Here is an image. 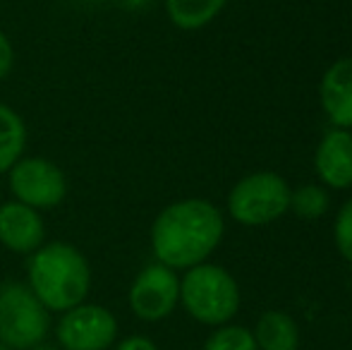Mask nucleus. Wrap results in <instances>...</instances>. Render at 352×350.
Returning <instances> with one entry per match:
<instances>
[{"label":"nucleus","instance_id":"f257e3e1","mask_svg":"<svg viewBox=\"0 0 352 350\" xmlns=\"http://www.w3.org/2000/svg\"><path fill=\"white\" fill-rule=\"evenodd\" d=\"M223 214L206 199H182L166 206L151 226L156 262L170 269H192L206 262L223 238Z\"/></svg>","mask_w":352,"mask_h":350},{"label":"nucleus","instance_id":"f03ea898","mask_svg":"<svg viewBox=\"0 0 352 350\" xmlns=\"http://www.w3.org/2000/svg\"><path fill=\"white\" fill-rule=\"evenodd\" d=\"M27 285L48 312H67L87 303L91 290V266L72 243H43L29 254Z\"/></svg>","mask_w":352,"mask_h":350},{"label":"nucleus","instance_id":"7ed1b4c3","mask_svg":"<svg viewBox=\"0 0 352 350\" xmlns=\"http://www.w3.org/2000/svg\"><path fill=\"white\" fill-rule=\"evenodd\" d=\"M180 303L199 324L223 327L240 309V288L223 266L201 262L180 278Z\"/></svg>","mask_w":352,"mask_h":350},{"label":"nucleus","instance_id":"20e7f679","mask_svg":"<svg viewBox=\"0 0 352 350\" xmlns=\"http://www.w3.org/2000/svg\"><path fill=\"white\" fill-rule=\"evenodd\" d=\"M51 333V312L22 281L0 285V343L10 350H29Z\"/></svg>","mask_w":352,"mask_h":350},{"label":"nucleus","instance_id":"39448f33","mask_svg":"<svg viewBox=\"0 0 352 350\" xmlns=\"http://www.w3.org/2000/svg\"><path fill=\"white\" fill-rule=\"evenodd\" d=\"M290 187L278 173L261 171L242 177L228 195V211L242 226H264L290 209Z\"/></svg>","mask_w":352,"mask_h":350},{"label":"nucleus","instance_id":"423d86ee","mask_svg":"<svg viewBox=\"0 0 352 350\" xmlns=\"http://www.w3.org/2000/svg\"><path fill=\"white\" fill-rule=\"evenodd\" d=\"M8 185L14 199L36 211L63 204L67 195L65 173L46 156H22L8 171Z\"/></svg>","mask_w":352,"mask_h":350},{"label":"nucleus","instance_id":"0eeeda50","mask_svg":"<svg viewBox=\"0 0 352 350\" xmlns=\"http://www.w3.org/2000/svg\"><path fill=\"white\" fill-rule=\"evenodd\" d=\"M56 338L63 350H108L118 341V319L103 305L82 303L60 314Z\"/></svg>","mask_w":352,"mask_h":350},{"label":"nucleus","instance_id":"6e6552de","mask_svg":"<svg viewBox=\"0 0 352 350\" xmlns=\"http://www.w3.org/2000/svg\"><path fill=\"white\" fill-rule=\"evenodd\" d=\"M177 303H180V278L175 269L161 262L144 266L127 293V305L142 322H161L173 314Z\"/></svg>","mask_w":352,"mask_h":350},{"label":"nucleus","instance_id":"1a4fd4ad","mask_svg":"<svg viewBox=\"0 0 352 350\" xmlns=\"http://www.w3.org/2000/svg\"><path fill=\"white\" fill-rule=\"evenodd\" d=\"M46 240L41 211L12 199L0 204V245L14 254H32Z\"/></svg>","mask_w":352,"mask_h":350},{"label":"nucleus","instance_id":"9d476101","mask_svg":"<svg viewBox=\"0 0 352 350\" xmlns=\"http://www.w3.org/2000/svg\"><path fill=\"white\" fill-rule=\"evenodd\" d=\"M316 173L329 187L345 190L352 185V135L348 130L326 132L314 156Z\"/></svg>","mask_w":352,"mask_h":350},{"label":"nucleus","instance_id":"9b49d317","mask_svg":"<svg viewBox=\"0 0 352 350\" xmlns=\"http://www.w3.org/2000/svg\"><path fill=\"white\" fill-rule=\"evenodd\" d=\"M319 96L331 122L352 130V58H340L324 72Z\"/></svg>","mask_w":352,"mask_h":350},{"label":"nucleus","instance_id":"f8f14e48","mask_svg":"<svg viewBox=\"0 0 352 350\" xmlns=\"http://www.w3.org/2000/svg\"><path fill=\"white\" fill-rule=\"evenodd\" d=\"M259 350H297L300 348V329L295 319L287 317L285 312L271 309L261 314L252 331Z\"/></svg>","mask_w":352,"mask_h":350},{"label":"nucleus","instance_id":"ddd939ff","mask_svg":"<svg viewBox=\"0 0 352 350\" xmlns=\"http://www.w3.org/2000/svg\"><path fill=\"white\" fill-rule=\"evenodd\" d=\"M27 125L12 106L0 101V173H8L24 156Z\"/></svg>","mask_w":352,"mask_h":350},{"label":"nucleus","instance_id":"4468645a","mask_svg":"<svg viewBox=\"0 0 352 350\" xmlns=\"http://www.w3.org/2000/svg\"><path fill=\"white\" fill-rule=\"evenodd\" d=\"M228 0H166V12L177 29L197 32L221 14Z\"/></svg>","mask_w":352,"mask_h":350},{"label":"nucleus","instance_id":"2eb2a0df","mask_svg":"<svg viewBox=\"0 0 352 350\" xmlns=\"http://www.w3.org/2000/svg\"><path fill=\"white\" fill-rule=\"evenodd\" d=\"M290 209L302 219H319L329 209V195L316 185H305L297 192H290Z\"/></svg>","mask_w":352,"mask_h":350},{"label":"nucleus","instance_id":"dca6fc26","mask_svg":"<svg viewBox=\"0 0 352 350\" xmlns=\"http://www.w3.org/2000/svg\"><path fill=\"white\" fill-rule=\"evenodd\" d=\"M201 350H259L250 329L245 327H226L211 333Z\"/></svg>","mask_w":352,"mask_h":350},{"label":"nucleus","instance_id":"f3484780","mask_svg":"<svg viewBox=\"0 0 352 350\" xmlns=\"http://www.w3.org/2000/svg\"><path fill=\"white\" fill-rule=\"evenodd\" d=\"M336 245H338V252L343 254L348 262H352V197L340 206L338 219H336Z\"/></svg>","mask_w":352,"mask_h":350},{"label":"nucleus","instance_id":"a211bd4d","mask_svg":"<svg viewBox=\"0 0 352 350\" xmlns=\"http://www.w3.org/2000/svg\"><path fill=\"white\" fill-rule=\"evenodd\" d=\"M12 65H14V48H12V41L8 39V34L0 29V82L12 72Z\"/></svg>","mask_w":352,"mask_h":350},{"label":"nucleus","instance_id":"6ab92c4d","mask_svg":"<svg viewBox=\"0 0 352 350\" xmlns=\"http://www.w3.org/2000/svg\"><path fill=\"white\" fill-rule=\"evenodd\" d=\"M113 350H158L156 343L146 336H127L122 341H118Z\"/></svg>","mask_w":352,"mask_h":350},{"label":"nucleus","instance_id":"aec40b11","mask_svg":"<svg viewBox=\"0 0 352 350\" xmlns=\"http://www.w3.org/2000/svg\"><path fill=\"white\" fill-rule=\"evenodd\" d=\"M29 350H63V348H53V346H43V343H41V346H36V348H29Z\"/></svg>","mask_w":352,"mask_h":350},{"label":"nucleus","instance_id":"412c9836","mask_svg":"<svg viewBox=\"0 0 352 350\" xmlns=\"http://www.w3.org/2000/svg\"><path fill=\"white\" fill-rule=\"evenodd\" d=\"M0 350H10V348H5V346H3V343H0Z\"/></svg>","mask_w":352,"mask_h":350},{"label":"nucleus","instance_id":"4be33fe9","mask_svg":"<svg viewBox=\"0 0 352 350\" xmlns=\"http://www.w3.org/2000/svg\"><path fill=\"white\" fill-rule=\"evenodd\" d=\"M77 3H89V0H77Z\"/></svg>","mask_w":352,"mask_h":350}]
</instances>
